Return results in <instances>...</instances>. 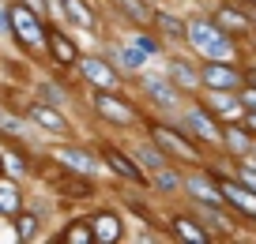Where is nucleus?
Wrapping results in <instances>:
<instances>
[{
    "instance_id": "obj_1",
    "label": "nucleus",
    "mask_w": 256,
    "mask_h": 244,
    "mask_svg": "<svg viewBox=\"0 0 256 244\" xmlns=\"http://www.w3.org/2000/svg\"><path fill=\"white\" fill-rule=\"evenodd\" d=\"M188 41L196 45V53L208 56V60H230L234 56L230 38H226L215 23H208V19H192L188 23Z\"/></svg>"
},
{
    "instance_id": "obj_2",
    "label": "nucleus",
    "mask_w": 256,
    "mask_h": 244,
    "mask_svg": "<svg viewBox=\"0 0 256 244\" xmlns=\"http://www.w3.org/2000/svg\"><path fill=\"white\" fill-rule=\"evenodd\" d=\"M8 26L26 49H42L46 45V30H42L38 8H26V4H12L8 8Z\"/></svg>"
},
{
    "instance_id": "obj_3",
    "label": "nucleus",
    "mask_w": 256,
    "mask_h": 244,
    "mask_svg": "<svg viewBox=\"0 0 256 244\" xmlns=\"http://www.w3.org/2000/svg\"><path fill=\"white\" fill-rule=\"evenodd\" d=\"M80 68H83V75H87L90 83H94V87H102V90L117 87V71H113L106 60H98V56H83V60H80Z\"/></svg>"
},
{
    "instance_id": "obj_4",
    "label": "nucleus",
    "mask_w": 256,
    "mask_h": 244,
    "mask_svg": "<svg viewBox=\"0 0 256 244\" xmlns=\"http://www.w3.org/2000/svg\"><path fill=\"white\" fill-rule=\"evenodd\" d=\"M204 83H208V87H218V90H234L238 87V71L230 68V60H208Z\"/></svg>"
},
{
    "instance_id": "obj_5",
    "label": "nucleus",
    "mask_w": 256,
    "mask_h": 244,
    "mask_svg": "<svg viewBox=\"0 0 256 244\" xmlns=\"http://www.w3.org/2000/svg\"><path fill=\"white\" fill-rule=\"evenodd\" d=\"M144 87H147V94H151L162 109H177V105H181V102H177V90L170 87L162 75H151V71H147V75H144Z\"/></svg>"
},
{
    "instance_id": "obj_6",
    "label": "nucleus",
    "mask_w": 256,
    "mask_h": 244,
    "mask_svg": "<svg viewBox=\"0 0 256 244\" xmlns=\"http://www.w3.org/2000/svg\"><path fill=\"white\" fill-rule=\"evenodd\" d=\"M94 105H98V113H102L106 120H117V124H132V109H128L120 98H113V94H106V90H98Z\"/></svg>"
},
{
    "instance_id": "obj_7",
    "label": "nucleus",
    "mask_w": 256,
    "mask_h": 244,
    "mask_svg": "<svg viewBox=\"0 0 256 244\" xmlns=\"http://www.w3.org/2000/svg\"><path fill=\"white\" fill-rule=\"evenodd\" d=\"M26 117H30L34 124H42L46 132H53V135H64V132H68V120H64L56 109L42 105V102H38V105H30V109H26Z\"/></svg>"
},
{
    "instance_id": "obj_8",
    "label": "nucleus",
    "mask_w": 256,
    "mask_h": 244,
    "mask_svg": "<svg viewBox=\"0 0 256 244\" xmlns=\"http://www.w3.org/2000/svg\"><path fill=\"white\" fill-rule=\"evenodd\" d=\"M56 162H64L68 169H76V173H94L98 162L87 154V150H76V147H60L56 150Z\"/></svg>"
},
{
    "instance_id": "obj_9",
    "label": "nucleus",
    "mask_w": 256,
    "mask_h": 244,
    "mask_svg": "<svg viewBox=\"0 0 256 244\" xmlns=\"http://www.w3.org/2000/svg\"><path fill=\"white\" fill-rule=\"evenodd\" d=\"M184 188L192 192V199H200V203H218V199H222V196H218L222 188H215L204 173H192L188 181H184Z\"/></svg>"
},
{
    "instance_id": "obj_10",
    "label": "nucleus",
    "mask_w": 256,
    "mask_h": 244,
    "mask_svg": "<svg viewBox=\"0 0 256 244\" xmlns=\"http://www.w3.org/2000/svg\"><path fill=\"white\" fill-rule=\"evenodd\" d=\"M184 124H188L192 132L200 135V139H208V143H215V139H218V128H215V120H211L208 113H200V109H188V113H184Z\"/></svg>"
},
{
    "instance_id": "obj_11",
    "label": "nucleus",
    "mask_w": 256,
    "mask_h": 244,
    "mask_svg": "<svg viewBox=\"0 0 256 244\" xmlns=\"http://www.w3.org/2000/svg\"><path fill=\"white\" fill-rule=\"evenodd\" d=\"M222 196L230 199L234 207H241L245 214H256V192L241 188V184H234V181H222Z\"/></svg>"
},
{
    "instance_id": "obj_12",
    "label": "nucleus",
    "mask_w": 256,
    "mask_h": 244,
    "mask_svg": "<svg viewBox=\"0 0 256 244\" xmlns=\"http://www.w3.org/2000/svg\"><path fill=\"white\" fill-rule=\"evenodd\" d=\"M64 19H72V23L83 26V30H94V15H90V8L83 0H64Z\"/></svg>"
},
{
    "instance_id": "obj_13",
    "label": "nucleus",
    "mask_w": 256,
    "mask_h": 244,
    "mask_svg": "<svg viewBox=\"0 0 256 244\" xmlns=\"http://www.w3.org/2000/svg\"><path fill=\"white\" fill-rule=\"evenodd\" d=\"M154 143H158V147H166V150H174V154H181V158H188V162L196 158V150H192L184 139H177L174 132H166V128H158V132H154Z\"/></svg>"
},
{
    "instance_id": "obj_14",
    "label": "nucleus",
    "mask_w": 256,
    "mask_h": 244,
    "mask_svg": "<svg viewBox=\"0 0 256 244\" xmlns=\"http://www.w3.org/2000/svg\"><path fill=\"white\" fill-rule=\"evenodd\" d=\"M94 241H120V218H113V214H102V218H94Z\"/></svg>"
},
{
    "instance_id": "obj_15",
    "label": "nucleus",
    "mask_w": 256,
    "mask_h": 244,
    "mask_svg": "<svg viewBox=\"0 0 256 244\" xmlns=\"http://www.w3.org/2000/svg\"><path fill=\"white\" fill-rule=\"evenodd\" d=\"M208 102H211V109L222 113V117H234V113L241 109V105L230 98V90H218V87H208Z\"/></svg>"
},
{
    "instance_id": "obj_16",
    "label": "nucleus",
    "mask_w": 256,
    "mask_h": 244,
    "mask_svg": "<svg viewBox=\"0 0 256 244\" xmlns=\"http://www.w3.org/2000/svg\"><path fill=\"white\" fill-rule=\"evenodd\" d=\"M106 162H110V169H113V173L128 177V181H144V173H140V169L132 166V162H128L124 154H117V150H110V154H106Z\"/></svg>"
},
{
    "instance_id": "obj_17",
    "label": "nucleus",
    "mask_w": 256,
    "mask_h": 244,
    "mask_svg": "<svg viewBox=\"0 0 256 244\" xmlns=\"http://www.w3.org/2000/svg\"><path fill=\"white\" fill-rule=\"evenodd\" d=\"M170 71H174V83H181V87H200V75H196L184 60H177V56L170 60Z\"/></svg>"
},
{
    "instance_id": "obj_18",
    "label": "nucleus",
    "mask_w": 256,
    "mask_h": 244,
    "mask_svg": "<svg viewBox=\"0 0 256 244\" xmlns=\"http://www.w3.org/2000/svg\"><path fill=\"white\" fill-rule=\"evenodd\" d=\"M19 211V188L12 181H0V214H16Z\"/></svg>"
},
{
    "instance_id": "obj_19",
    "label": "nucleus",
    "mask_w": 256,
    "mask_h": 244,
    "mask_svg": "<svg viewBox=\"0 0 256 244\" xmlns=\"http://www.w3.org/2000/svg\"><path fill=\"white\" fill-rule=\"evenodd\" d=\"M49 45H53V56H56L60 64H72V60H76V45L64 38V34H49Z\"/></svg>"
},
{
    "instance_id": "obj_20",
    "label": "nucleus",
    "mask_w": 256,
    "mask_h": 244,
    "mask_svg": "<svg viewBox=\"0 0 256 244\" xmlns=\"http://www.w3.org/2000/svg\"><path fill=\"white\" fill-rule=\"evenodd\" d=\"M64 241H68V244H87V241H94V229H87L83 222H76V226L64 233Z\"/></svg>"
},
{
    "instance_id": "obj_21",
    "label": "nucleus",
    "mask_w": 256,
    "mask_h": 244,
    "mask_svg": "<svg viewBox=\"0 0 256 244\" xmlns=\"http://www.w3.org/2000/svg\"><path fill=\"white\" fill-rule=\"evenodd\" d=\"M120 4H124V11L136 19V23H147V19H151V8H147L144 0H120Z\"/></svg>"
},
{
    "instance_id": "obj_22",
    "label": "nucleus",
    "mask_w": 256,
    "mask_h": 244,
    "mask_svg": "<svg viewBox=\"0 0 256 244\" xmlns=\"http://www.w3.org/2000/svg\"><path fill=\"white\" fill-rule=\"evenodd\" d=\"M177 233H181L184 241H196V244H204V241H208V233H200V229L192 226L188 218H177Z\"/></svg>"
},
{
    "instance_id": "obj_23",
    "label": "nucleus",
    "mask_w": 256,
    "mask_h": 244,
    "mask_svg": "<svg viewBox=\"0 0 256 244\" xmlns=\"http://www.w3.org/2000/svg\"><path fill=\"white\" fill-rule=\"evenodd\" d=\"M154 173H158V177H154V184H158V188H166V192H177V188H181V177H177V173H170L166 166H162V169H154Z\"/></svg>"
},
{
    "instance_id": "obj_24",
    "label": "nucleus",
    "mask_w": 256,
    "mask_h": 244,
    "mask_svg": "<svg viewBox=\"0 0 256 244\" xmlns=\"http://www.w3.org/2000/svg\"><path fill=\"white\" fill-rule=\"evenodd\" d=\"M136 158H140V166H147V169H162V166H166V162L158 158V150H151V147H140Z\"/></svg>"
},
{
    "instance_id": "obj_25",
    "label": "nucleus",
    "mask_w": 256,
    "mask_h": 244,
    "mask_svg": "<svg viewBox=\"0 0 256 244\" xmlns=\"http://www.w3.org/2000/svg\"><path fill=\"white\" fill-rule=\"evenodd\" d=\"M38 233V218L34 214H19V241H34Z\"/></svg>"
},
{
    "instance_id": "obj_26",
    "label": "nucleus",
    "mask_w": 256,
    "mask_h": 244,
    "mask_svg": "<svg viewBox=\"0 0 256 244\" xmlns=\"http://www.w3.org/2000/svg\"><path fill=\"white\" fill-rule=\"evenodd\" d=\"M226 135H230V139H226V143H230V150H238V154H248V150H252V143H248L245 132H238V128H234V132H226Z\"/></svg>"
},
{
    "instance_id": "obj_27",
    "label": "nucleus",
    "mask_w": 256,
    "mask_h": 244,
    "mask_svg": "<svg viewBox=\"0 0 256 244\" xmlns=\"http://www.w3.org/2000/svg\"><path fill=\"white\" fill-rule=\"evenodd\" d=\"M222 26H238V30H245V15L226 8V11H222Z\"/></svg>"
},
{
    "instance_id": "obj_28",
    "label": "nucleus",
    "mask_w": 256,
    "mask_h": 244,
    "mask_svg": "<svg viewBox=\"0 0 256 244\" xmlns=\"http://www.w3.org/2000/svg\"><path fill=\"white\" fill-rule=\"evenodd\" d=\"M132 45H136V49H140V53H144V56H154V53H158V45H154L151 38H136V41H132Z\"/></svg>"
},
{
    "instance_id": "obj_29",
    "label": "nucleus",
    "mask_w": 256,
    "mask_h": 244,
    "mask_svg": "<svg viewBox=\"0 0 256 244\" xmlns=\"http://www.w3.org/2000/svg\"><path fill=\"white\" fill-rule=\"evenodd\" d=\"M162 19V26H166L170 34H181V23H177V19H170V15H158Z\"/></svg>"
},
{
    "instance_id": "obj_30",
    "label": "nucleus",
    "mask_w": 256,
    "mask_h": 244,
    "mask_svg": "<svg viewBox=\"0 0 256 244\" xmlns=\"http://www.w3.org/2000/svg\"><path fill=\"white\" fill-rule=\"evenodd\" d=\"M241 102H245L248 109H256V90H245V94H241Z\"/></svg>"
},
{
    "instance_id": "obj_31",
    "label": "nucleus",
    "mask_w": 256,
    "mask_h": 244,
    "mask_svg": "<svg viewBox=\"0 0 256 244\" xmlns=\"http://www.w3.org/2000/svg\"><path fill=\"white\" fill-rule=\"evenodd\" d=\"M30 8H46V0H30Z\"/></svg>"
},
{
    "instance_id": "obj_32",
    "label": "nucleus",
    "mask_w": 256,
    "mask_h": 244,
    "mask_svg": "<svg viewBox=\"0 0 256 244\" xmlns=\"http://www.w3.org/2000/svg\"><path fill=\"white\" fill-rule=\"evenodd\" d=\"M248 79H252V87H256V71H248Z\"/></svg>"
},
{
    "instance_id": "obj_33",
    "label": "nucleus",
    "mask_w": 256,
    "mask_h": 244,
    "mask_svg": "<svg viewBox=\"0 0 256 244\" xmlns=\"http://www.w3.org/2000/svg\"><path fill=\"white\" fill-rule=\"evenodd\" d=\"M252 128H256V109H252Z\"/></svg>"
},
{
    "instance_id": "obj_34",
    "label": "nucleus",
    "mask_w": 256,
    "mask_h": 244,
    "mask_svg": "<svg viewBox=\"0 0 256 244\" xmlns=\"http://www.w3.org/2000/svg\"><path fill=\"white\" fill-rule=\"evenodd\" d=\"M252 169H256V166H252Z\"/></svg>"
}]
</instances>
